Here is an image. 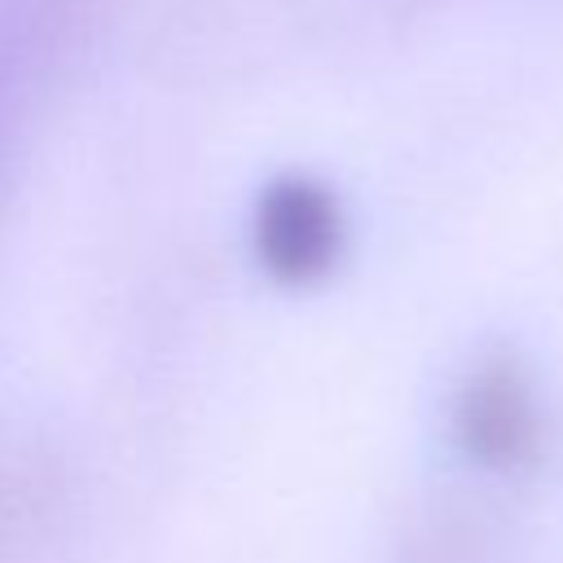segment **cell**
<instances>
[{"instance_id": "cell-2", "label": "cell", "mask_w": 563, "mask_h": 563, "mask_svg": "<svg viewBox=\"0 0 563 563\" xmlns=\"http://www.w3.org/2000/svg\"><path fill=\"white\" fill-rule=\"evenodd\" d=\"M457 440L488 471H515L532 462L541 444V418L528 374L510 356L484 361L457 396Z\"/></svg>"}, {"instance_id": "cell-1", "label": "cell", "mask_w": 563, "mask_h": 563, "mask_svg": "<svg viewBox=\"0 0 563 563\" xmlns=\"http://www.w3.org/2000/svg\"><path fill=\"white\" fill-rule=\"evenodd\" d=\"M255 255L286 286L325 277L343 255L339 198L312 176L273 180L255 207Z\"/></svg>"}]
</instances>
